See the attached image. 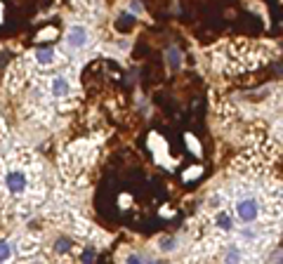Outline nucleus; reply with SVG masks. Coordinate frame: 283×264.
Returning <instances> with one entry per match:
<instances>
[{"instance_id": "nucleus-7", "label": "nucleus", "mask_w": 283, "mask_h": 264, "mask_svg": "<svg viewBox=\"0 0 283 264\" xmlns=\"http://www.w3.org/2000/svg\"><path fill=\"white\" fill-rule=\"evenodd\" d=\"M215 226L222 229V231H231L234 229V217H231L229 210H219L215 215Z\"/></svg>"}, {"instance_id": "nucleus-5", "label": "nucleus", "mask_w": 283, "mask_h": 264, "mask_svg": "<svg viewBox=\"0 0 283 264\" xmlns=\"http://www.w3.org/2000/svg\"><path fill=\"white\" fill-rule=\"evenodd\" d=\"M33 59H36L38 66H52L57 62V52H54L52 47H41V50L33 52Z\"/></svg>"}, {"instance_id": "nucleus-12", "label": "nucleus", "mask_w": 283, "mask_h": 264, "mask_svg": "<svg viewBox=\"0 0 283 264\" xmlns=\"http://www.w3.org/2000/svg\"><path fill=\"white\" fill-rule=\"evenodd\" d=\"M158 248H161L163 252H170L175 248V241H173V238H161V241H158Z\"/></svg>"}, {"instance_id": "nucleus-10", "label": "nucleus", "mask_w": 283, "mask_h": 264, "mask_svg": "<svg viewBox=\"0 0 283 264\" xmlns=\"http://www.w3.org/2000/svg\"><path fill=\"white\" fill-rule=\"evenodd\" d=\"M187 146H189V151H191L194 156H201V144L196 142L194 134H187Z\"/></svg>"}, {"instance_id": "nucleus-2", "label": "nucleus", "mask_w": 283, "mask_h": 264, "mask_svg": "<svg viewBox=\"0 0 283 264\" xmlns=\"http://www.w3.org/2000/svg\"><path fill=\"white\" fill-rule=\"evenodd\" d=\"M5 191L10 194V196H22V194H26L28 191V175L22 168H10V170L5 172Z\"/></svg>"}, {"instance_id": "nucleus-4", "label": "nucleus", "mask_w": 283, "mask_h": 264, "mask_svg": "<svg viewBox=\"0 0 283 264\" xmlns=\"http://www.w3.org/2000/svg\"><path fill=\"white\" fill-rule=\"evenodd\" d=\"M50 94L57 97V99H64L71 94V83H68L66 76H54L50 80Z\"/></svg>"}, {"instance_id": "nucleus-3", "label": "nucleus", "mask_w": 283, "mask_h": 264, "mask_svg": "<svg viewBox=\"0 0 283 264\" xmlns=\"http://www.w3.org/2000/svg\"><path fill=\"white\" fill-rule=\"evenodd\" d=\"M92 40V33L85 24H71L66 31V47L68 50H83Z\"/></svg>"}, {"instance_id": "nucleus-13", "label": "nucleus", "mask_w": 283, "mask_h": 264, "mask_svg": "<svg viewBox=\"0 0 283 264\" xmlns=\"http://www.w3.org/2000/svg\"><path fill=\"white\" fill-rule=\"evenodd\" d=\"M54 250H57V252H68V250H71V241H66V238H59Z\"/></svg>"}, {"instance_id": "nucleus-11", "label": "nucleus", "mask_w": 283, "mask_h": 264, "mask_svg": "<svg viewBox=\"0 0 283 264\" xmlns=\"http://www.w3.org/2000/svg\"><path fill=\"white\" fill-rule=\"evenodd\" d=\"M196 177H201V168H198V165H191V168L182 175V179H184V182H191V179H196Z\"/></svg>"}, {"instance_id": "nucleus-8", "label": "nucleus", "mask_w": 283, "mask_h": 264, "mask_svg": "<svg viewBox=\"0 0 283 264\" xmlns=\"http://www.w3.org/2000/svg\"><path fill=\"white\" fill-rule=\"evenodd\" d=\"M165 62H168L170 68H182V52H179V47L170 45V47L165 50Z\"/></svg>"}, {"instance_id": "nucleus-14", "label": "nucleus", "mask_w": 283, "mask_h": 264, "mask_svg": "<svg viewBox=\"0 0 283 264\" xmlns=\"http://www.w3.org/2000/svg\"><path fill=\"white\" fill-rule=\"evenodd\" d=\"M54 36H57V28H45L38 33V40H52Z\"/></svg>"}, {"instance_id": "nucleus-16", "label": "nucleus", "mask_w": 283, "mask_h": 264, "mask_svg": "<svg viewBox=\"0 0 283 264\" xmlns=\"http://www.w3.org/2000/svg\"><path fill=\"white\" fill-rule=\"evenodd\" d=\"M130 200H132V198H130V196H121V198H118V203H121V208H123V205H130Z\"/></svg>"}, {"instance_id": "nucleus-6", "label": "nucleus", "mask_w": 283, "mask_h": 264, "mask_svg": "<svg viewBox=\"0 0 283 264\" xmlns=\"http://www.w3.org/2000/svg\"><path fill=\"white\" fill-rule=\"evenodd\" d=\"M245 262V255L239 245H229L227 250H224V264H243Z\"/></svg>"}, {"instance_id": "nucleus-15", "label": "nucleus", "mask_w": 283, "mask_h": 264, "mask_svg": "<svg viewBox=\"0 0 283 264\" xmlns=\"http://www.w3.org/2000/svg\"><path fill=\"white\" fill-rule=\"evenodd\" d=\"M128 10H130L132 14H144V7H142V2H139V0H132Z\"/></svg>"}, {"instance_id": "nucleus-18", "label": "nucleus", "mask_w": 283, "mask_h": 264, "mask_svg": "<svg viewBox=\"0 0 283 264\" xmlns=\"http://www.w3.org/2000/svg\"><path fill=\"white\" fill-rule=\"evenodd\" d=\"M28 264H45V262H38V260H36V262H28Z\"/></svg>"}, {"instance_id": "nucleus-9", "label": "nucleus", "mask_w": 283, "mask_h": 264, "mask_svg": "<svg viewBox=\"0 0 283 264\" xmlns=\"http://www.w3.org/2000/svg\"><path fill=\"white\" fill-rule=\"evenodd\" d=\"M14 255V248L10 241H5V238H0V262H10V257Z\"/></svg>"}, {"instance_id": "nucleus-17", "label": "nucleus", "mask_w": 283, "mask_h": 264, "mask_svg": "<svg viewBox=\"0 0 283 264\" xmlns=\"http://www.w3.org/2000/svg\"><path fill=\"white\" fill-rule=\"evenodd\" d=\"M92 257H94V252H92V250H87V252H85V255H83V260H85V262H87V264L92 262Z\"/></svg>"}, {"instance_id": "nucleus-1", "label": "nucleus", "mask_w": 283, "mask_h": 264, "mask_svg": "<svg viewBox=\"0 0 283 264\" xmlns=\"http://www.w3.org/2000/svg\"><path fill=\"white\" fill-rule=\"evenodd\" d=\"M260 212H262V208H260V200H257L255 196H241L234 203V215L241 220L243 224L257 222V220H260Z\"/></svg>"}]
</instances>
